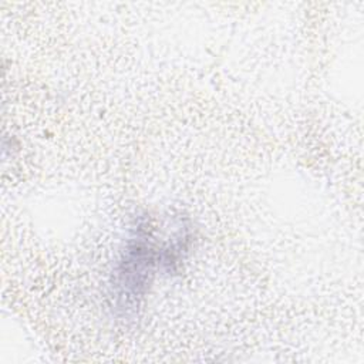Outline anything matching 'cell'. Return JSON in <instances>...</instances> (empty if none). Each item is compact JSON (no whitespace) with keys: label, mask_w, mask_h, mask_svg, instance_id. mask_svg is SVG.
Wrapping results in <instances>:
<instances>
[{"label":"cell","mask_w":364,"mask_h":364,"mask_svg":"<svg viewBox=\"0 0 364 364\" xmlns=\"http://www.w3.org/2000/svg\"><path fill=\"white\" fill-rule=\"evenodd\" d=\"M191 237V230L185 223H179L173 233L159 239L156 225L151 219L141 216L135 222L111 283L118 313L136 311L156 272L173 273L178 270L189 252Z\"/></svg>","instance_id":"6da1fadb"}]
</instances>
